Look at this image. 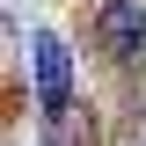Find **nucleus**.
Segmentation results:
<instances>
[{
    "label": "nucleus",
    "instance_id": "obj_2",
    "mask_svg": "<svg viewBox=\"0 0 146 146\" xmlns=\"http://www.w3.org/2000/svg\"><path fill=\"white\" fill-rule=\"evenodd\" d=\"M95 44H102L110 58L139 66V58H146V7H139V0H102V22H95Z\"/></svg>",
    "mask_w": 146,
    "mask_h": 146
},
{
    "label": "nucleus",
    "instance_id": "obj_1",
    "mask_svg": "<svg viewBox=\"0 0 146 146\" xmlns=\"http://www.w3.org/2000/svg\"><path fill=\"white\" fill-rule=\"evenodd\" d=\"M29 73H36V110L44 117H66V102H73V51H66L58 29L29 36Z\"/></svg>",
    "mask_w": 146,
    "mask_h": 146
}]
</instances>
